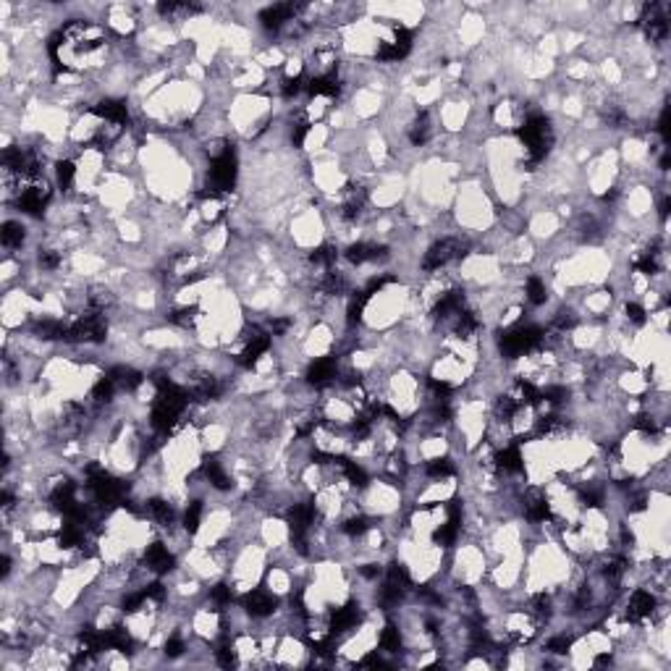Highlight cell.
Listing matches in <instances>:
<instances>
[{
  "mask_svg": "<svg viewBox=\"0 0 671 671\" xmlns=\"http://www.w3.org/2000/svg\"><path fill=\"white\" fill-rule=\"evenodd\" d=\"M200 524H202V503L189 501V506H187L184 514H181V527H184L187 535H197Z\"/></svg>",
  "mask_w": 671,
  "mask_h": 671,
  "instance_id": "obj_6",
  "label": "cell"
},
{
  "mask_svg": "<svg viewBox=\"0 0 671 671\" xmlns=\"http://www.w3.org/2000/svg\"><path fill=\"white\" fill-rule=\"evenodd\" d=\"M3 250L13 252V250H21V244H24V236H27V229L21 226V221H6L3 223Z\"/></svg>",
  "mask_w": 671,
  "mask_h": 671,
  "instance_id": "obj_4",
  "label": "cell"
},
{
  "mask_svg": "<svg viewBox=\"0 0 671 671\" xmlns=\"http://www.w3.org/2000/svg\"><path fill=\"white\" fill-rule=\"evenodd\" d=\"M658 609V601L651 590L645 588H637V590L630 592V598L624 603V619L630 624H637V621H648L653 619V614Z\"/></svg>",
  "mask_w": 671,
  "mask_h": 671,
  "instance_id": "obj_2",
  "label": "cell"
},
{
  "mask_svg": "<svg viewBox=\"0 0 671 671\" xmlns=\"http://www.w3.org/2000/svg\"><path fill=\"white\" fill-rule=\"evenodd\" d=\"M548 299V289H545V280L541 276H527L524 278V301H530L532 307H541Z\"/></svg>",
  "mask_w": 671,
  "mask_h": 671,
  "instance_id": "obj_5",
  "label": "cell"
},
{
  "mask_svg": "<svg viewBox=\"0 0 671 671\" xmlns=\"http://www.w3.org/2000/svg\"><path fill=\"white\" fill-rule=\"evenodd\" d=\"M142 564H144V569L152 571L155 577H163V574L173 571V567H176V553L170 551L165 543L155 541L144 548V553H142Z\"/></svg>",
  "mask_w": 671,
  "mask_h": 671,
  "instance_id": "obj_3",
  "label": "cell"
},
{
  "mask_svg": "<svg viewBox=\"0 0 671 671\" xmlns=\"http://www.w3.org/2000/svg\"><path fill=\"white\" fill-rule=\"evenodd\" d=\"M624 320L630 325H645L648 323V312L640 301H624Z\"/></svg>",
  "mask_w": 671,
  "mask_h": 671,
  "instance_id": "obj_8",
  "label": "cell"
},
{
  "mask_svg": "<svg viewBox=\"0 0 671 671\" xmlns=\"http://www.w3.org/2000/svg\"><path fill=\"white\" fill-rule=\"evenodd\" d=\"M74 179H76V165L71 161H60L58 165H55V181H58L60 191H69Z\"/></svg>",
  "mask_w": 671,
  "mask_h": 671,
  "instance_id": "obj_7",
  "label": "cell"
},
{
  "mask_svg": "<svg viewBox=\"0 0 671 671\" xmlns=\"http://www.w3.org/2000/svg\"><path fill=\"white\" fill-rule=\"evenodd\" d=\"M241 611L255 621L271 619L273 614L278 611V595L273 590L250 588V590H244V595H241Z\"/></svg>",
  "mask_w": 671,
  "mask_h": 671,
  "instance_id": "obj_1",
  "label": "cell"
}]
</instances>
